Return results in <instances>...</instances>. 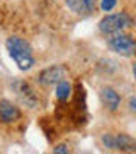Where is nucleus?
<instances>
[{
	"label": "nucleus",
	"instance_id": "nucleus-1",
	"mask_svg": "<svg viewBox=\"0 0 136 154\" xmlns=\"http://www.w3.org/2000/svg\"><path fill=\"white\" fill-rule=\"evenodd\" d=\"M5 45L7 50H9V55L19 65L21 70H27L34 65V57L27 41H24L22 38H17V36H12V38L7 39Z\"/></svg>",
	"mask_w": 136,
	"mask_h": 154
},
{
	"label": "nucleus",
	"instance_id": "nucleus-2",
	"mask_svg": "<svg viewBox=\"0 0 136 154\" xmlns=\"http://www.w3.org/2000/svg\"><path fill=\"white\" fill-rule=\"evenodd\" d=\"M133 26V19L128 16V12H117V14H109L99 22V29L102 34H116L124 33Z\"/></svg>",
	"mask_w": 136,
	"mask_h": 154
},
{
	"label": "nucleus",
	"instance_id": "nucleus-3",
	"mask_svg": "<svg viewBox=\"0 0 136 154\" xmlns=\"http://www.w3.org/2000/svg\"><path fill=\"white\" fill-rule=\"evenodd\" d=\"M109 46L114 50L116 53H119L123 57H133L135 53V39L131 34L124 33H116V34H109V39H107Z\"/></svg>",
	"mask_w": 136,
	"mask_h": 154
},
{
	"label": "nucleus",
	"instance_id": "nucleus-4",
	"mask_svg": "<svg viewBox=\"0 0 136 154\" xmlns=\"http://www.w3.org/2000/svg\"><path fill=\"white\" fill-rule=\"evenodd\" d=\"M102 142L107 149L116 151H135V139L126 134H107L102 137Z\"/></svg>",
	"mask_w": 136,
	"mask_h": 154
},
{
	"label": "nucleus",
	"instance_id": "nucleus-5",
	"mask_svg": "<svg viewBox=\"0 0 136 154\" xmlns=\"http://www.w3.org/2000/svg\"><path fill=\"white\" fill-rule=\"evenodd\" d=\"M65 75H66V70L63 67L53 65V67L44 69L43 72H39L38 81H39V84H43V86H53V84H58L60 81H63Z\"/></svg>",
	"mask_w": 136,
	"mask_h": 154
},
{
	"label": "nucleus",
	"instance_id": "nucleus-6",
	"mask_svg": "<svg viewBox=\"0 0 136 154\" xmlns=\"http://www.w3.org/2000/svg\"><path fill=\"white\" fill-rule=\"evenodd\" d=\"M65 4L73 14L80 17H87L94 14L95 7H97V0H65Z\"/></svg>",
	"mask_w": 136,
	"mask_h": 154
},
{
	"label": "nucleus",
	"instance_id": "nucleus-7",
	"mask_svg": "<svg viewBox=\"0 0 136 154\" xmlns=\"http://www.w3.org/2000/svg\"><path fill=\"white\" fill-rule=\"evenodd\" d=\"M21 120V110L7 99H0V122L2 123H16Z\"/></svg>",
	"mask_w": 136,
	"mask_h": 154
},
{
	"label": "nucleus",
	"instance_id": "nucleus-8",
	"mask_svg": "<svg viewBox=\"0 0 136 154\" xmlns=\"http://www.w3.org/2000/svg\"><path fill=\"white\" fill-rule=\"evenodd\" d=\"M100 99H102L104 106H106V108H109L111 111H116L117 108H119V105H121L119 94L116 93L114 89H111V88L102 89V93H100Z\"/></svg>",
	"mask_w": 136,
	"mask_h": 154
},
{
	"label": "nucleus",
	"instance_id": "nucleus-9",
	"mask_svg": "<svg viewBox=\"0 0 136 154\" xmlns=\"http://www.w3.org/2000/svg\"><path fill=\"white\" fill-rule=\"evenodd\" d=\"M54 93H56V98L60 99V101H66V99L70 98V94H71V86H70V82H68L66 79L60 81V82L56 84Z\"/></svg>",
	"mask_w": 136,
	"mask_h": 154
},
{
	"label": "nucleus",
	"instance_id": "nucleus-10",
	"mask_svg": "<svg viewBox=\"0 0 136 154\" xmlns=\"http://www.w3.org/2000/svg\"><path fill=\"white\" fill-rule=\"evenodd\" d=\"M114 5H116V0H102V2H100V9H102L104 12L112 11Z\"/></svg>",
	"mask_w": 136,
	"mask_h": 154
},
{
	"label": "nucleus",
	"instance_id": "nucleus-11",
	"mask_svg": "<svg viewBox=\"0 0 136 154\" xmlns=\"http://www.w3.org/2000/svg\"><path fill=\"white\" fill-rule=\"evenodd\" d=\"M54 152H68V147L66 146H58V147H54Z\"/></svg>",
	"mask_w": 136,
	"mask_h": 154
}]
</instances>
